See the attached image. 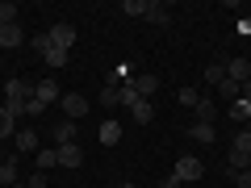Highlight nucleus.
<instances>
[{
	"instance_id": "f3484780",
	"label": "nucleus",
	"mask_w": 251,
	"mask_h": 188,
	"mask_svg": "<svg viewBox=\"0 0 251 188\" xmlns=\"http://www.w3.org/2000/svg\"><path fill=\"white\" fill-rule=\"evenodd\" d=\"M13 184H21V180H17V163L4 159V163H0V188H13Z\"/></svg>"
},
{
	"instance_id": "c9c22d12",
	"label": "nucleus",
	"mask_w": 251,
	"mask_h": 188,
	"mask_svg": "<svg viewBox=\"0 0 251 188\" xmlns=\"http://www.w3.org/2000/svg\"><path fill=\"white\" fill-rule=\"evenodd\" d=\"M122 188H134V184H122Z\"/></svg>"
},
{
	"instance_id": "393cba45",
	"label": "nucleus",
	"mask_w": 251,
	"mask_h": 188,
	"mask_svg": "<svg viewBox=\"0 0 251 188\" xmlns=\"http://www.w3.org/2000/svg\"><path fill=\"white\" fill-rule=\"evenodd\" d=\"M147 21H155V25H168V21H172V13L163 9V4H151V9H147Z\"/></svg>"
},
{
	"instance_id": "a211bd4d",
	"label": "nucleus",
	"mask_w": 251,
	"mask_h": 188,
	"mask_svg": "<svg viewBox=\"0 0 251 188\" xmlns=\"http://www.w3.org/2000/svg\"><path fill=\"white\" fill-rule=\"evenodd\" d=\"M147 9H151V0H122L126 17H147Z\"/></svg>"
},
{
	"instance_id": "6ab92c4d",
	"label": "nucleus",
	"mask_w": 251,
	"mask_h": 188,
	"mask_svg": "<svg viewBox=\"0 0 251 188\" xmlns=\"http://www.w3.org/2000/svg\"><path fill=\"white\" fill-rule=\"evenodd\" d=\"M188 134H193V142H214V125L193 121V125H188Z\"/></svg>"
},
{
	"instance_id": "b1692460",
	"label": "nucleus",
	"mask_w": 251,
	"mask_h": 188,
	"mask_svg": "<svg viewBox=\"0 0 251 188\" xmlns=\"http://www.w3.org/2000/svg\"><path fill=\"white\" fill-rule=\"evenodd\" d=\"M4 25H17V4H13V0L0 4V29H4Z\"/></svg>"
},
{
	"instance_id": "f03ea898",
	"label": "nucleus",
	"mask_w": 251,
	"mask_h": 188,
	"mask_svg": "<svg viewBox=\"0 0 251 188\" xmlns=\"http://www.w3.org/2000/svg\"><path fill=\"white\" fill-rule=\"evenodd\" d=\"M59 109L67 113V121H80V117L88 113V96H84V92H67V96L59 100Z\"/></svg>"
},
{
	"instance_id": "f8f14e48",
	"label": "nucleus",
	"mask_w": 251,
	"mask_h": 188,
	"mask_svg": "<svg viewBox=\"0 0 251 188\" xmlns=\"http://www.w3.org/2000/svg\"><path fill=\"white\" fill-rule=\"evenodd\" d=\"M54 142H59V146H72L75 142V121H67V117L54 121Z\"/></svg>"
},
{
	"instance_id": "7c9ffc66",
	"label": "nucleus",
	"mask_w": 251,
	"mask_h": 188,
	"mask_svg": "<svg viewBox=\"0 0 251 188\" xmlns=\"http://www.w3.org/2000/svg\"><path fill=\"white\" fill-rule=\"evenodd\" d=\"M25 188H46V171H34V176L25 180Z\"/></svg>"
},
{
	"instance_id": "4be33fe9",
	"label": "nucleus",
	"mask_w": 251,
	"mask_h": 188,
	"mask_svg": "<svg viewBox=\"0 0 251 188\" xmlns=\"http://www.w3.org/2000/svg\"><path fill=\"white\" fill-rule=\"evenodd\" d=\"M226 117H230V121H243V125H247V121H251V105H247V100H234Z\"/></svg>"
},
{
	"instance_id": "cd10ccee",
	"label": "nucleus",
	"mask_w": 251,
	"mask_h": 188,
	"mask_svg": "<svg viewBox=\"0 0 251 188\" xmlns=\"http://www.w3.org/2000/svg\"><path fill=\"white\" fill-rule=\"evenodd\" d=\"M29 50L46 59V50H50V38H46V34H34V38H29Z\"/></svg>"
},
{
	"instance_id": "1a4fd4ad",
	"label": "nucleus",
	"mask_w": 251,
	"mask_h": 188,
	"mask_svg": "<svg viewBox=\"0 0 251 188\" xmlns=\"http://www.w3.org/2000/svg\"><path fill=\"white\" fill-rule=\"evenodd\" d=\"M13 142H17L21 155H38V130H17V134H13Z\"/></svg>"
},
{
	"instance_id": "72a5a7b5",
	"label": "nucleus",
	"mask_w": 251,
	"mask_h": 188,
	"mask_svg": "<svg viewBox=\"0 0 251 188\" xmlns=\"http://www.w3.org/2000/svg\"><path fill=\"white\" fill-rule=\"evenodd\" d=\"M243 130H247V134H251V121H247V125H243Z\"/></svg>"
},
{
	"instance_id": "20e7f679",
	"label": "nucleus",
	"mask_w": 251,
	"mask_h": 188,
	"mask_svg": "<svg viewBox=\"0 0 251 188\" xmlns=\"http://www.w3.org/2000/svg\"><path fill=\"white\" fill-rule=\"evenodd\" d=\"M201 159H193V155H184V159H176V171H172V176L180 180V184H184V180H201Z\"/></svg>"
},
{
	"instance_id": "c756f323",
	"label": "nucleus",
	"mask_w": 251,
	"mask_h": 188,
	"mask_svg": "<svg viewBox=\"0 0 251 188\" xmlns=\"http://www.w3.org/2000/svg\"><path fill=\"white\" fill-rule=\"evenodd\" d=\"M218 88H222V96H226V100H239V84H230V80H222V84H218Z\"/></svg>"
},
{
	"instance_id": "412c9836",
	"label": "nucleus",
	"mask_w": 251,
	"mask_h": 188,
	"mask_svg": "<svg viewBox=\"0 0 251 188\" xmlns=\"http://www.w3.org/2000/svg\"><path fill=\"white\" fill-rule=\"evenodd\" d=\"M247 159H251V155H243V151H234V146H230V155H226V163H230V176L247 171Z\"/></svg>"
},
{
	"instance_id": "f704fd0d",
	"label": "nucleus",
	"mask_w": 251,
	"mask_h": 188,
	"mask_svg": "<svg viewBox=\"0 0 251 188\" xmlns=\"http://www.w3.org/2000/svg\"><path fill=\"white\" fill-rule=\"evenodd\" d=\"M13 188H25V184H13Z\"/></svg>"
},
{
	"instance_id": "aec40b11",
	"label": "nucleus",
	"mask_w": 251,
	"mask_h": 188,
	"mask_svg": "<svg viewBox=\"0 0 251 188\" xmlns=\"http://www.w3.org/2000/svg\"><path fill=\"white\" fill-rule=\"evenodd\" d=\"M13 134H17V117L0 105V138H13Z\"/></svg>"
},
{
	"instance_id": "e433bc0d",
	"label": "nucleus",
	"mask_w": 251,
	"mask_h": 188,
	"mask_svg": "<svg viewBox=\"0 0 251 188\" xmlns=\"http://www.w3.org/2000/svg\"><path fill=\"white\" fill-rule=\"evenodd\" d=\"M247 171H251V159H247Z\"/></svg>"
},
{
	"instance_id": "5701e85b",
	"label": "nucleus",
	"mask_w": 251,
	"mask_h": 188,
	"mask_svg": "<svg viewBox=\"0 0 251 188\" xmlns=\"http://www.w3.org/2000/svg\"><path fill=\"white\" fill-rule=\"evenodd\" d=\"M117 100H122V109H134V105H138L143 96L134 92V84H122V92H117Z\"/></svg>"
},
{
	"instance_id": "4c0bfd02",
	"label": "nucleus",
	"mask_w": 251,
	"mask_h": 188,
	"mask_svg": "<svg viewBox=\"0 0 251 188\" xmlns=\"http://www.w3.org/2000/svg\"><path fill=\"white\" fill-rule=\"evenodd\" d=\"M0 163H4V155H0Z\"/></svg>"
},
{
	"instance_id": "c85d7f7f",
	"label": "nucleus",
	"mask_w": 251,
	"mask_h": 188,
	"mask_svg": "<svg viewBox=\"0 0 251 188\" xmlns=\"http://www.w3.org/2000/svg\"><path fill=\"white\" fill-rule=\"evenodd\" d=\"M230 146H234V151H243V155H251V134H247V130H239Z\"/></svg>"
},
{
	"instance_id": "6e6552de",
	"label": "nucleus",
	"mask_w": 251,
	"mask_h": 188,
	"mask_svg": "<svg viewBox=\"0 0 251 188\" xmlns=\"http://www.w3.org/2000/svg\"><path fill=\"white\" fill-rule=\"evenodd\" d=\"M130 84H134V92H138L143 100H151L155 92H159V75H134Z\"/></svg>"
},
{
	"instance_id": "f257e3e1",
	"label": "nucleus",
	"mask_w": 251,
	"mask_h": 188,
	"mask_svg": "<svg viewBox=\"0 0 251 188\" xmlns=\"http://www.w3.org/2000/svg\"><path fill=\"white\" fill-rule=\"evenodd\" d=\"M29 100H34V84H29V80H9V84H4V109H9L13 117L25 113Z\"/></svg>"
},
{
	"instance_id": "0eeeda50",
	"label": "nucleus",
	"mask_w": 251,
	"mask_h": 188,
	"mask_svg": "<svg viewBox=\"0 0 251 188\" xmlns=\"http://www.w3.org/2000/svg\"><path fill=\"white\" fill-rule=\"evenodd\" d=\"M97 138H100V146H117L122 142V121H100V130H97Z\"/></svg>"
},
{
	"instance_id": "423d86ee",
	"label": "nucleus",
	"mask_w": 251,
	"mask_h": 188,
	"mask_svg": "<svg viewBox=\"0 0 251 188\" xmlns=\"http://www.w3.org/2000/svg\"><path fill=\"white\" fill-rule=\"evenodd\" d=\"M226 80L230 84H247L251 80V59H230L226 63Z\"/></svg>"
},
{
	"instance_id": "bb28decb",
	"label": "nucleus",
	"mask_w": 251,
	"mask_h": 188,
	"mask_svg": "<svg viewBox=\"0 0 251 188\" xmlns=\"http://www.w3.org/2000/svg\"><path fill=\"white\" fill-rule=\"evenodd\" d=\"M46 63H50V67H67V50H63V46H50V50H46Z\"/></svg>"
},
{
	"instance_id": "9d476101",
	"label": "nucleus",
	"mask_w": 251,
	"mask_h": 188,
	"mask_svg": "<svg viewBox=\"0 0 251 188\" xmlns=\"http://www.w3.org/2000/svg\"><path fill=\"white\" fill-rule=\"evenodd\" d=\"M117 92H122V84H117V75L100 88V109H122V100H117Z\"/></svg>"
},
{
	"instance_id": "2f4dec72",
	"label": "nucleus",
	"mask_w": 251,
	"mask_h": 188,
	"mask_svg": "<svg viewBox=\"0 0 251 188\" xmlns=\"http://www.w3.org/2000/svg\"><path fill=\"white\" fill-rule=\"evenodd\" d=\"M197 100H201L197 88H184V92H180V105H197Z\"/></svg>"
},
{
	"instance_id": "2eb2a0df",
	"label": "nucleus",
	"mask_w": 251,
	"mask_h": 188,
	"mask_svg": "<svg viewBox=\"0 0 251 188\" xmlns=\"http://www.w3.org/2000/svg\"><path fill=\"white\" fill-rule=\"evenodd\" d=\"M34 159H38V171H50V167H59V146H46V151H38Z\"/></svg>"
},
{
	"instance_id": "4468645a",
	"label": "nucleus",
	"mask_w": 251,
	"mask_h": 188,
	"mask_svg": "<svg viewBox=\"0 0 251 188\" xmlns=\"http://www.w3.org/2000/svg\"><path fill=\"white\" fill-rule=\"evenodd\" d=\"M80 163H84V151H80V146H59V167H80Z\"/></svg>"
},
{
	"instance_id": "39448f33",
	"label": "nucleus",
	"mask_w": 251,
	"mask_h": 188,
	"mask_svg": "<svg viewBox=\"0 0 251 188\" xmlns=\"http://www.w3.org/2000/svg\"><path fill=\"white\" fill-rule=\"evenodd\" d=\"M218 117H222V113H218V100H209V96H201L197 105H193V121H205V125H214Z\"/></svg>"
},
{
	"instance_id": "9b49d317",
	"label": "nucleus",
	"mask_w": 251,
	"mask_h": 188,
	"mask_svg": "<svg viewBox=\"0 0 251 188\" xmlns=\"http://www.w3.org/2000/svg\"><path fill=\"white\" fill-rule=\"evenodd\" d=\"M34 96L42 100V105H50V100H63V96H59V84H54V80H38V84H34Z\"/></svg>"
},
{
	"instance_id": "dca6fc26",
	"label": "nucleus",
	"mask_w": 251,
	"mask_h": 188,
	"mask_svg": "<svg viewBox=\"0 0 251 188\" xmlns=\"http://www.w3.org/2000/svg\"><path fill=\"white\" fill-rule=\"evenodd\" d=\"M130 117H134L138 125H151V117H155V105H151V100H138V105L130 109Z\"/></svg>"
},
{
	"instance_id": "a878e982",
	"label": "nucleus",
	"mask_w": 251,
	"mask_h": 188,
	"mask_svg": "<svg viewBox=\"0 0 251 188\" xmlns=\"http://www.w3.org/2000/svg\"><path fill=\"white\" fill-rule=\"evenodd\" d=\"M222 80H226V67H222V63H209V67H205V84H214V88H218Z\"/></svg>"
},
{
	"instance_id": "ddd939ff",
	"label": "nucleus",
	"mask_w": 251,
	"mask_h": 188,
	"mask_svg": "<svg viewBox=\"0 0 251 188\" xmlns=\"http://www.w3.org/2000/svg\"><path fill=\"white\" fill-rule=\"evenodd\" d=\"M21 42H25V34H21V25H4V29H0V46H4V50H17Z\"/></svg>"
},
{
	"instance_id": "7ed1b4c3",
	"label": "nucleus",
	"mask_w": 251,
	"mask_h": 188,
	"mask_svg": "<svg viewBox=\"0 0 251 188\" xmlns=\"http://www.w3.org/2000/svg\"><path fill=\"white\" fill-rule=\"evenodd\" d=\"M46 38H50V46H63V50H67V46L75 42V25L72 21H54V25L46 29Z\"/></svg>"
},
{
	"instance_id": "473e14b6",
	"label": "nucleus",
	"mask_w": 251,
	"mask_h": 188,
	"mask_svg": "<svg viewBox=\"0 0 251 188\" xmlns=\"http://www.w3.org/2000/svg\"><path fill=\"white\" fill-rule=\"evenodd\" d=\"M230 180H234L239 188H251V171H239V176H230Z\"/></svg>"
}]
</instances>
